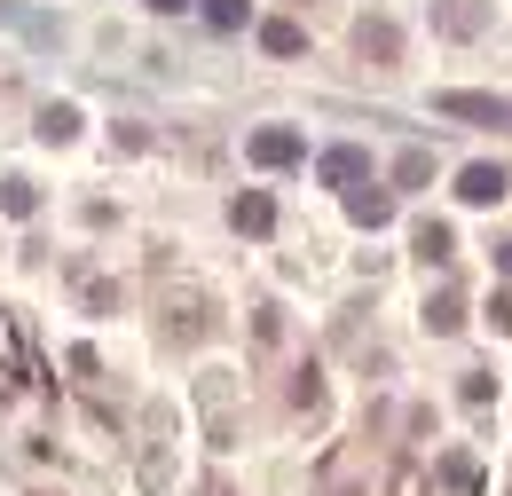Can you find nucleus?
Segmentation results:
<instances>
[{"mask_svg": "<svg viewBox=\"0 0 512 496\" xmlns=\"http://www.w3.org/2000/svg\"><path fill=\"white\" fill-rule=\"evenodd\" d=\"M505 189H512L505 166H465V174H457V197H465V205H497Z\"/></svg>", "mask_w": 512, "mask_h": 496, "instance_id": "1", "label": "nucleus"}, {"mask_svg": "<svg viewBox=\"0 0 512 496\" xmlns=\"http://www.w3.org/2000/svg\"><path fill=\"white\" fill-rule=\"evenodd\" d=\"M418 252H426V260H449V229L442 221H418Z\"/></svg>", "mask_w": 512, "mask_h": 496, "instance_id": "8", "label": "nucleus"}, {"mask_svg": "<svg viewBox=\"0 0 512 496\" xmlns=\"http://www.w3.org/2000/svg\"><path fill=\"white\" fill-rule=\"evenodd\" d=\"M229 221H237V229H253V237H260V229L276 221V205H268V197L253 189V197H237V205H229Z\"/></svg>", "mask_w": 512, "mask_h": 496, "instance_id": "5", "label": "nucleus"}, {"mask_svg": "<svg viewBox=\"0 0 512 496\" xmlns=\"http://www.w3.org/2000/svg\"><path fill=\"white\" fill-rule=\"evenodd\" d=\"M40 134H48V142H71V134H79V111H64V103L40 111Z\"/></svg>", "mask_w": 512, "mask_h": 496, "instance_id": "7", "label": "nucleus"}, {"mask_svg": "<svg viewBox=\"0 0 512 496\" xmlns=\"http://www.w3.org/2000/svg\"><path fill=\"white\" fill-rule=\"evenodd\" d=\"M260 48H268V56H300V48H308V32L276 16V24H260Z\"/></svg>", "mask_w": 512, "mask_h": 496, "instance_id": "4", "label": "nucleus"}, {"mask_svg": "<svg viewBox=\"0 0 512 496\" xmlns=\"http://www.w3.org/2000/svg\"><path fill=\"white\" fill-rule=\"evenodd\" d=\"M205 16H213L221 32H237V24H245V0H205Z\"/></svg>", "mask_w": 512, "mask_h": 496, "instance_id": "9", "label": "nucleus"}, {"mask_svg": "<svg viewBox=\"0 0 512 496\" xmlns=\"http://www.w3.org/2000/svg\"><path fill=\"white\" fill-rule=\"evenodd\" d=\"M386 213H394V197H386V189H355V221H363V229H379Z\"/></svg>", "mask_w": 512, "mask_h": 496, "instance_id": "6", "label": "nucleus"}, {"mask_svg": "<svg viewBox=\"0 0 512 496\" xmlns=\"http://www.w3.org/2000/svg\"><path fill=\"white\" fill-rule=\"evenodd\" d=\"M489 323H497V331H512V292H489Z\"/></svg>", "mask_w": 512, "mask_h": 496, "instance_id": "11", "label": "nucleus"}, {"mask_svg": "<svg viewBox=\"0 0 512 496\" xmlns=\"http://www.w3.org/2000/svg\"><path fill=\"white\" fill-rule=\"evenodd\" d=\"M150 8H158V16H182V8H190V0H150Z\"/></svg>", "mask_w": 512, "mask_h": 496, "instance_id": "12", "label": "nucleus"}, {"mask_svg": "<svg viewBox=\"0 0 512 496\" xmlns=\"http://www.w3.org/2000/svg\"><path fill=\"white\" fill-rule=\"evenodd\" d=\"M0 205H8V213H32L40 197H32V182H8V189H0Z\"/></svg>", "mask_w": 512, "mask_h": 496, "instance_id": "10", "label": "nucleus"}, {"mask_svg": "<svg viewBox=\"0 0 512 496\" xmlns=\"http://www.w3.org/2000/svg\"><path fill=\"white\" fill-rule=\"evenodd\" d=\"M245 150H253V166H292V158H300V134H284V126H268V134H253Z\"/></svg>", "mask_w": 512, "mask_h": 496, "instance_id": "2", "label": "nucleus"}, {"mask_svg": "<svg viewBox=\"0 0 512 496\" xmlns=\"http://www.w3.org/2000/svg\"><path fill=\"white\" fill-rule=\"evenodd\" d=\"M363 174H371V158H363V150H331V158H323V182H339V189H355Z\"/></svg>", "mask_w": 512, "mask_h": 496, "instance_id": "3", "label": "nucleus"}]
</instances>
